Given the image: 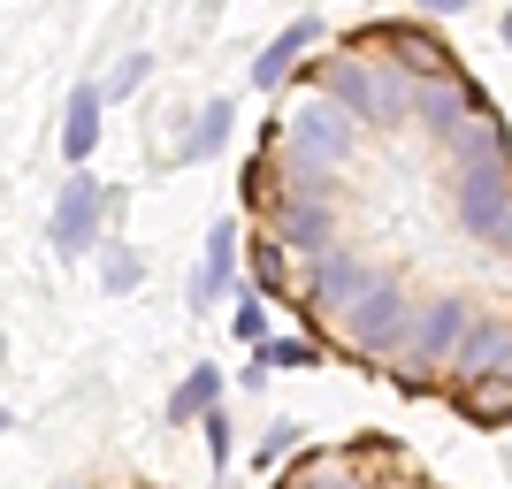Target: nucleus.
I'll use <instances>...</instances> for the list:
<instances>
[{
	"mask_svg": "<svg viewBox=\"0 0 512 489\" xmlns=\"http://www.w3.org/2000/svg\"><path fill=\"white\" fill-rule=\"evenodd\" d=\"M413 329H421V314H413V291L406 283H375V291L344 314V337L360 344V352H413Z\"/></svg>",
	"mask_w": 512,
	"mask_h": 489,
	"instance_id": "obj_1",
	"label": "nucleus"
},
{
	"mask_svg": "<svg viewBox=\"0 0 512 489\" xmlns=\"http://www.w3.org/2000/svg\"><path fill=\"white\" fill-rule=\"evenodd\" d=\"M459 230L482 237L490 253H512V176H505V161L459 176Z\"/></svg>",
	"mask_w": 512,
	"mask_h": 489,
	"instance_id": "obj_2",
	"label": "nucleus"
},
{
	"mask_svg": "<svg viewBox=\"0 0 512 489\" xmlns=\"http://www.w3.org/2000/svg\"><path fill=\"white\" fill-rule=\"evenodd\" d=\"M100 214H107V192L92 184V176H69L62 184V207H54V253L77 260L100 245Z\"/></svg>",
	"mask_w": 512,
	"mask_h": 489,
	"instance_id": "obj_3",
	"label": "nucleus"
},
{
	"mask_svg": "<svg viewBox=\"0 0 512 489\" xmlns=\"http://www.w3.org/2000/svg\"><path fill=\"white\" fill-rule=\"evenodd\" d=\"M467 337H474V314H467V306H459V298H428L406 360H413V367H444V360H459V352H467Z\"/></svg>",
	"mask_w": 512,
	"mask_h": 489,
	"instance_id": "obj_4",
	"label": "nucleus"
},
{
	"mask_svg": "<svg viewBox=\"0 0 512 489\" xmlns=\"http://www.w3.org/2000/svg\"><path fill=\"white\" fill-rule=\"evenodd\" d=\"M383 276H367V260H352V253H329V260H314V283H306V306H321V314H352L367 291H375Z\"/></svg>",
	"mask_w": 512,
	"mask_h": 489,
	"instance_id": "obj_5",
	"label": "nucleus"
},
{
	"mask_svg": "<svg viewBox=\"0 0 512 489\" xmlns=\"http://www.w3.org/2000/svg\"><path fill=\"white\" fill-rule=\"evenodd\" d=\"M413 115H421L436 138H459V130L474 123V92L459 85V77H436V85H421V100H413Z\"/></svg>",
	"mask_w": 512,
	"mask_h": 489,
	"instance_id": "obj_6",
	"label": "nucleus"
},
{
	"mask_svg": "<svg viewBox=\"0 0 512 489\" xmlns=\"http://www.w3.org/2000/svg\"><path fill=\"white\" fill-rule=\"evenodd\" d=\"M329 100H337L352 123H383V85H375V69H360V62H329Z\"/></svg>",
	"mask_w": 512,
	"mask_h": 489,
	"instance_id": "obj_7",
	"label": "nucleus"
},
{
	"mask_svg": "<svg viewBox=\"0 0 512 489\" xmlns=\"http://www.w3.org/2000/svg\"><path fill=\"white\" fill-rule=\"evenodd\" d=\"M92 146H100V85H77V92H69V115H62V153H69V169H85Z\"/></svg>",
	"mask_w": 512,
	"mask_h": 489,
	"instance_id": "obj_8",
	"label": "nucleus"
},
{
	"mask_svg": "<svg viewBox=\"0 0 512 489\" xmlns=\"http://www.w3.org/2000/svg\"><path fill=\"white\" fill-rule=\"evenodd\" d=\"M230 276H237V230H230V222H214L207 260H199V276H192V306H214V298L230 291Z\"/></svg>",
	"mask_w": 512,
	"mask_h": 489,
	"instance_id": "obj_9",
	"label": "nucleus"
},
{
	"mask_svg": "<svg viewBox=\"0 0 512 489\" xmlns=\"http://www.w3.org/2000/svg\"><path fill=\"white\" fill-rule=\"evenodd\" d=\"M329 230H337V214H329V199H283V237H291L299 253L329 260Z\"/></svg>",
	"mask_w": 512,
	"mask_h": 489,
	"instance_id": "obj_10",
	"label": "nucleus"
},
{
	"mask_svg": "<svg viewBox=\"0 0 512 489\" xmlns=\"http://www.w3.org/2000/svg\"><path fill=\"white\" fill-rule=\"evenodd\" d=\"M314 39H321V23H314V16H299L291 31H283V39H268V46H260V62H253V85H268V92H276L283 77H291V62H299V54H306Z\"/></svg>",
	"mask_w": 512,
	"mask_h": 489,
	"instance_id": "obj_11",
	"label": "nucleus"
},
{
	"mask_svg": "<svg viewBox=\"0 0 512 489\" xmlns=\"http://www.w3.org/2000/svg\"><path fill=\"white\" fill-rule=\"evenodd\" d=\"M459 360H467V375L482 383L490 367L512 360V329H505V321H474V337H467V352H459Z\"/></svg>",
	"mask_w": 512,
	"mask_h": 489,
	"instance_id": "obj_12",
	"label": "nucleus"
},
{
	"mask_svg": "<svg viewBox=\"0 0 512 489\" xmlns=\"http://www.w3.org/2000/svg\"><path fill=\"white\" fill-rule=\"evenodd\" d=\"M214 398H222V375H214V367H192L169 398V421H199V413H214Z\"/></svg>",
	"mask_w": 512,
	"mask_h": 489,
	"instance_id": "obj_13",
	"label": "nucleus"
},
{
	"mask_svg": "<svg viewBox=\"0 0 512 489\" xmlns=\"http://www.w3.org/2000/svg\"><path fill=\"white\" fill-rule=\"evenodd\" d=\"M451 153H459V176H474V169H497V123H482L474 115L459 138H451Z\"/></svg>",
	"mask_w": 512,
	"mask_h": 489,
	"instance_id": "obj_14",
	"label": "nucleus"
},
{
	"mask_svg": "<svg viewBox=\"0 0 512 489\" xmlns=\"http://www.w3.org/2000/svg\"><path fill=\"white\" fill-rule=\"evenodd\" d=\"M222 138H230V100L199 107V130H192V138H184V153H176V161H199V153H214V146H222Z\"/></svg>",
	"mask_w": 512,
	"mask_h": 489,
	"instance_id": "obj_15",
	"label": "nucleus"
},
{
	"mask_svg": "<svg viewBox=\"0 0 512 489\" xmlns=\"http://www.w3.org/2000/svg\"><path fill=\"white\" fill-rule=\"evenodd\" d=\"M467 413H482V421H497V413H512V390L482 375V383H467Z\"/></svg>",
	"mask_w": 512,
	"mask_h": 489,
	"instance_id": "obj_16",
	"label": "nucleus"
},
{
	"mask_svg": "<svg viewBox=\"0 0 512 489\" xmlns=\"http://www.w3.org/2000/svg\"><path fill=\"white\" fill-rule=\"evenodd\" d=\"M260 360H268V367H314V344H306V337H268V344H260Z\"/></svg>",
	"mask_w": 512,
	"mask_h": 489,
	"instance_id": "obj_17",
	"label": "nucleus"
},
{
	"mask_svg": "<svg viewBox=\"0 0 512 489\" xmlns=\"http://www.w3.org/2000/svg\"><path fill=\"white\" fill-rule=\"evenodd\" d=\"M100 276H107V291H130V283H138V260H130V253H107Z\"/></svg>",
	"mask_w": 512,
	"mask_h": 489,
	"instance_id": "obj_18",
	"label": "nucleus"
},
{
	"mask_svg": "<svg viewBox=\"0 0 512 489\" xmlns=\"http://www.w3.org/2000/svg\"><path fill=\"white\" fill-rule=\"evenodd\" d=\"M207 451H214V467L230 459V421H222V413H207Z\"/></svg>",
	"mask_w": 512,
	"mask_h": 489,
	"instance_id": "obj_19",
	"label": "nucleus"
},
{
	"mask_svg": "<svg viewBox=\"0 0 512 489\" xmlns=\"http://www.w3.org/2000/svg\"><path fill=\"white\" fill-rule=\"evenodd\" d=\"M291 444H299V428H291V421H276V428H268V444H260V451L276 459V451H291Z\"/></svg>",
	"mask_w": 512,
	"mask_h": 489,
	"instance_id": "obj_20",
	"label": "nucleus"
},
{
	"mask_svg": "<svg viewBox=\"0 0 512 489\" xmlns=\"http://www.w3.org/2000/svg\"><path fill=\"white\" fill-rule=\"evenodd\" d=\"M497 31H505V46H512V8H505V23H497Z\"/></svg>",
	"mask_w": 512,
	"mask_h": 489,
	"instance_id": "obj_21",
	"label": "nucleus"
},
{
	"mask_svg": "<svg viewBox=\"0 0 512 489\" xmlns=\"http://www.w3.org/2000/svg\"><path fill=\"white\" fill-rule=\"evenodd\" d=\"M314 489H360V482H314Z\"/></svg>",
	"mask_w": 512,
	"mask_h": 489,
	"instance_id": "obj_22",
	"label": "nucleus"
}]
</instances>
